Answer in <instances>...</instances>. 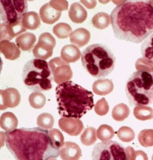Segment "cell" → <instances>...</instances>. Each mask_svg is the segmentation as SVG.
Instances as JSON below:
<instances>
[{"label":"cell","instance_id":"cell-12","mask_svg":"<svg viewBox=\"0 0 153 160\" xmlns=\"http://www.w3.org/2000/svg\"><path fill=\"white\" fill-rule=\"evenodd\" d=\"M58 125L61 130L72 136L79 135L84 128L82 121L74 118L63 117L59 119Z\"/></svg>","mask_w":153,"mask_h":160},{"label":"cell","instance_id":"cell-18","mask_svg":"<svg viewBox=\"0 0 153 160\" xmlns=\"http://www.w3.org/2000/svg\"><path fill=\"white\" fill-rule=\"evenodd\" d=\"M68 15L73 22L75 23H82L86 20L88 16L86 10L81 4L75 2L71 4Z\"/></svg>","mask_w":153,"mask_h":160},{"label":"cell","instance_id":"cell-1","mask_svg":"<svg viewBox=\"0 0 153 160\" xmlns=\"http://www.w3.org/2000/svg\"><path fill=\"white\" fill-rule=\"evenodd\" d=\"M115 38L140 43L153 33V6L150 1H126L111 13Z\"/></svg>","mask_w":153,"mask_h":160},{"label":"cell","instance_id":"cell-26","mask_svg":"<svg viewBox=\"0 0 153 160\" xmlns=\"http://www.w3.org/2000/svg\"><path fill=\"white\" fill-rule=\"evenodd\" d=\"M130 111L128 106L124 103H120L113 108L112 116L116 121L121 122L129 115Z\"/></svg>","mask_w":153,"mask_h":160},{"label":"cell","instance_id":"cell-14","mask_svg":"<svg viewBox=\"0 0 153 160\" xmlns=\"http://www.w3.org/2000/svg\"><path fill=\"white\" fill-rule=\"evenodd\" d=\"M60 157L64 160H78L82 157V151L75 142L67 141L60 148Z\"/></svg>","mask_w":153,"mask_h":160},{"label":"cell","instance_id":"cell-31","mask_svg":"<svg viewBox=\"0 0 153 160\" xmlns=\"http://www.w3.org/2000/svg\"><path fill=\"white\" fill-rule=\"evenodd\" d=\"M30 105L35 109H41L45 106L46 98L43 94L39 92L32 93L29 98Z\"/></svg>","mask_w":153,"mask_h":160},{"label":"cell","instance_id":"cell-27","mask_svg":"<svg viewBox=\"0 0 153 160\" xmlns=\"http://www.w3.org/2000/svg\"><path fill=\"white\" fill-rule=\"evenodd\" d=\"M97 131L92 127L86 128L81 136V142L84 145L91 146L94 145L96 142Z\"/></svg>","mask_w":153,"mask_h":160},{"label":"cell","instance_id":"cell-13","mask_svg":"<svg viewBox=\"0 0 153 160\" xmlns=\"http://www.w3.org/2000/svg\"><path fill=\"white\" fill-rule=\"evenodd\" d=\"M1 41H11L17 36L21 34L27 29L23 25L22 20L14 23L1 24Z\"/></svg>","mask_w":153,"mask_h":160},{"label":"cell","instance_id":"cell-9","mask_svg":"<svg viewBox=\"0 0 153 160\" xmlns=\"http://www.w3.org/2000/svg\"><path fill=\"white\" fill-rule=\"evenodd\" d=\"M53 79L60 85L69 81L73 77V72L69 63L60 57H56L48 62Z\"/></svg>","mask_w":153,"mask_h":160},{"label":"cell","instance_id":"cell-28","mask_svg":"<svg viewBox=\"0 0 153 160\" xmlns=\"http://www.w3.org/2000/svg\"><path fill=\"white\" fill-rule=\"evenodd\" d=\"M71 26L65 22L57 24L53 28V32L57 37L61 39L68 38L72 32Z\"/></svg>","mask_w":153,"mask_h":160},{"label":"cell","instance_id":"cell-25","mask_svg":"<svg viewBox=\"0 0 153 160\" xmlns=\"http://www.w3.org/2000/svg\"><path fill=\"white\" fill-rule=\"evenodd\" d=\"M111 17L107 13L103 12L97 13L92 19V22L94 27L100 30H103L108 28L111 22Z\"/></svg>","mask_w":153,"mask_h":160},{"label":"cell","instance_id":"cell-16","mask_svg":"<svg viewBox=\"0 0 153 160\" xmlns=\"http://www.w3.org/2000/svg\"><path fill=\"white\" fill-rule=\"evenodd\" d=\"M91 36L89 31L85 28H79L71 32L70 35V41L76 46L82 48L89 42Z\"/></svg>","mask_w":153,"mask_h":160},{"label":"cell","instance_id":"cell-6","mask_svg":"<svg viewBox=\"0 0 153 160\" xmlns=\"http://www.w3.org/2000/svg\"><path fill=\"white\" fill-rule=\"evenodd\" d=\"M24 83L31 91H46L52 88V76L48 62L35 58L29 61L22 72Z\"/></svg>","mask_w":153,"mask_h":160},{"label":"cell","instance_id":"cell-7","mask_svg":"<svg viewBox=\"0 0 153 160\" xmlns=\"http://www.w3.org/2000/svg\"><path fill=\"white\" fill-rule=\"evenodd\" d=\"M93 160H127L125 148L116 141H107L98 143L93 149Z\"/></svg>","mask_w":153,"mask_h":160},{"label":"cell","instance_id":"cell-20","mask_svg":"<svg viewBox=\"0 0 153 160\" xmlns=\"http://www.w3.org/2000/svg\"><path fill=\"white\" fill-rule=\"evenodd\" d=\"M114 85L111 80L100 79L97 80L92 85V90L94 93L100 96L108 95L112 92Z\"/></svg>","mask_w":153,"mask_h":160},{"label":"cell","instance_id":"cell-34","mask_svg":"<svg viewBox=\"0 0 153 160\" xmlns=\"http://www.w3.org/2000/svg\"><path fill=\"white\" fill-rule=\"evenodd\" d=\"M48 133L51 142L55 148H59L63 145L64 137L59 129L52 128L48 131Z\"/></svg>","mask_w":153,"mask_h":160},{"label":"cell","instance_id":"cell-30","mask_svg":"<svg viewBox=\"0 0 153 160\" xmlns=\"http://www.w3.org/2000/svg\"><path fill=\"white\" fill-rule=\"evenodd\" d=\"M54 123V117L49 113H42L37 118V125L43 129H50L53 127Z\"/></svg>","mask_w":153,"mask_h":160},{"label":"cell","instance_id":"cell-38","mask_svg":"<svg viewBox=\"0 0 153 160\" xmlns=\"http://www.w3.org/2000/svg\"><path fill=\"white\" fill-rule=\"evenodd\" d=\"M127 160H135L136 151L132 147H128L125 148Z\"/></svg>","mask_w":153,"mask_h":160},{"label":"cell","instance_id":"cell-24","mask_svg":"<svg viewBox=\"0 0 153 160\" xmlns=\"http://www.w3.org/2000/svg\"><path fill=\"white\" fill-rule=\"evenodd\" d=\"M141 52L143 58L153 65V33L142 43Z\"/></svg>","mask_w":153,"mask_h":160},{"label":"cell","instance_id":"cell-23","mask_svg":"<svg viewBox=\"0 0 153 160\" xmlns=\"http://www.w3.org/2000/svg\"><path fill=\"white\" fill-rule=\"evenodd\" d=\"M23 25L26 29L35 30L41 25V19L38 13L30 11L24 14L22 18Z\"/></svg>","mask_w":153,"mask_h":160},{"label":"cell","instance_id":"cell-32","mask_svg":"<svg viewBox=\"0 0 153 160\" xmlns=\"http://www.w3.org/2000/svg\"><path fill=\"white\" fill-rule=\"evenodd\" d=\"M114 135V129L108 125H101L97 130V138L101 141H109L113 138Z\"/></svg>","mask_w":153,"mask_h":160},{"label":"cell","instance_id":"cell-5","mask_svg":"<svg viewBox=\"0 0 153 160\" xmlns=\"http://www.w3.org/2000/svg\"><path fill=\"white\" fill-rule=\"evenodd\" d=\"M125 91L131 106H147L153 102V77L145 70L133 73L126 83Z\"/></svg>","mask_w":153,"mask_h":160},{"label":"cell","instance_id":"cell-17","mask_svg":"<svg viewBox=\"0 0 153 160\" xmlns=\"http://www.w3.org/2000/svg\"><path fill=\"white\" fill-rule=\"evenodd\" d=\"M0 51L5 58L11 61L18 59L21 55V51L18 46L7 40L1 41Z\"/></svg>","mask_w":153,"mask_h":160},{"label":"cell","instance_id":"cell-33","mask_svg":"<svg viewBox=\"0 0 153 160\" xmlns=\"http://www.w3.org/2000/svg\"><path fill=\"white\" fill-rule=\"evenodd\" d=\"M117 136L123 142H129L135 138V133L132 128L127 126H123L117 132Z\"/></svg>","mask_w":153,"mask_h":160},{"label":"cell","instance_id":"cell-2","mask_svg":"<svg viewBox=\"0 0 153 160\" xmlns=\"http://www.w3.org/2000/svg\"><path fill=\"white\" fill-rule=\"evenodd\" d=\"M5 135L7 148L17 160H55L60 155L46 130L21 128Z\"/></svg>","mask_w":153,"mask_h":160},{"label":"cell","instance_id":"cell-37","mask_svg":"<svg viewBox=\"0 0 153 160\" xmlns=\"http://www.w3.org/2000/svg\"><path fill=\"white\" fill-rule=\"evenodd\" d=\"M48 2L53 8L61 12L68 8V2L66 1H51Z\"/></svg>","mask_w":153,"mask_h":160},{"label":"cell","instance_id":"cell-35","mask_svg":"<svg viewBox=\"0 0 153 160\" xmlns=\"http://www.w3.org/2000/svg\"><path fill=\"white\" fill-rule=\"evenodd\" d=\"M138 139L140 143L143 146L147 147L152 145L153 144V130H142L139 134Z\"/></svg>","mask_w":153,"mask_h":160},{"label":"cell","instance_id":"cell-36","mask_svg":"<svg viewBox=\"0 0 153 160\" xmlns=\"http://www.w3.org/2000/svg\"><path fill=\"white\" fill-rule=\"evenodd\" d=\"M109 109V105L105 98H103L97 101L94 106V111L99 116L106 115Z\"/></svg>","mask_w":153,"mask_h":160},{"label":"cell","instance_id":"cell-15","mask_svg":"<svg viewBox=\"0 0 153 160\" xmlns=\"http://www.w3.org/2000/svg\"><path fill=\"white\" fill-rule=\"evenodd\" d=\"M61 12L51 7L48 2L43 5L40 10L41 19L48 24H53L58 21L61 18Z\"/></svg>","mask_w":153,"mask_h":160},{"label":"cell","instance_id":"cell-19","mask_svg":"<svg viewBox=\"0 0 153 160\" xmlns=\"http://www.w3.org/2000/svg\"><path fill=\"white\" fill-rule=\"evenodd\" d=\"M36 41L35 35L30 32L21 34L15 39L17 46L23 51H30L35 45Z\"/></svg>","mask_w":153,"mask_h":160},{"label":"cell","instance_id":"cell-21","mask_svg":"<svg viewBox=\"0 0 153 160\" xmlns=\"http://www.w3.org/2000/svg\"><path fill=\"white\" fill-rule=\"evenodd\" d=\"M81 55L79 48L74 45H65L61 51V58L68 63L76 62L79 59Z\"/></svg>","mask_w":153,"mask_h":160},{"label":"cell","instance_id":"cell-10","mask_svg":"<svg viewBox=\"0 0 153 160\" xmlns=\"http://www.w3.org/2000/svg\"><path fill=\"white\" fill-rule=\"evenodd\" d=\"M55 45V38L50 33H42L39 37L38 42L33 50L34 56L38 59H48L52 56Z\"/></svg>","mask_w":153,"mask_h":160},{"label":"cell","instance_id":"cell-4","mask_svg":"<svg viewBox=\"0 0 153 160\" xmlns=\"http://www.w3.org/2000/svg\"><path fill=\"white\" fill-rule=\"evenodd\" d=\"M81 62L83 68L93 78H105L115 68L116 58L112 50L103 44H92L83 51Z\"/></svg>","mask_w":153,"mask_h":160},{"label":"cell","instance_id":"cell-22","mask_svg":"<svg viewBox=\"0 0 153 160\" xmlns=\"http://www.w3.org/2000/svg\"><path fill=\"white\" fill-rule=\"evenodd\" d=\"M18 125V120L13 113L7 112L3 113L0 118V125L2 129L7 132H10L16 129Z\"/></svg>","mask_w":153,"mask_h":160},{"label":"cell","instance_id":"cell-3","mask_svg":"<svg viewBox=\"0 0 153 160\" xmlns=\"http://www.w3.org/2000/svg\"><path fill=\"white\" fill-rule=\"evenodd\" d=\"M55 92L61 117L80 118L94 106L92 92L72 81L60 84Z\"/></svg>","mask_w":153,"mask_h":160},{"label":"cell","instance_id":"cell-39","mask_svg":"<svg viewBox=\"0 0 153 160\" xmlns=\"http://www.w3.org/2000/svg\"><path fill=\"white\" fill-rule=\"evenodd\" d=\"M152 76H153V73H152Z\"/></svg>","mask_w":153,"mask_h":160},{"label":"cell","instance_id":"cell-8","mask_svg":"<svg viewBox=\"0 0 153 160\" xmlns=\"http://www.w3.org/2000/svg\"><path fill=\"white\" fill-rule=\"evenodd\" d=\"M1 19L3 22L13 24L22 20L27 13L28 4L24 0H1Z\"/></svg>","mask_w":153,"mask_h":160},{"label":"cell","instance_id":"cell-29","mask_svg":"<svg viewBox=\"0 0 153 160\" xmlns=\"http://www.w3.org/2000/svg\"><path fill=\"white\" fill-rule=\"evenodd\" d=\"M134 114L136 118L141 121L150 119L153 117L152 109L145 106L139 105L135 107L134 110Z\"/></svg>","mask_w":153,"mask_h":160},{"label":"cell","instance_id":"cell-11","mask_svg":"<svg viewBox=\"0 0 153 160\" xmlns=\"http://www.w3.org/2000/svg\"><path fill=\"white\" fill-rule=\"evenodd\" d=\"M1 94V110L14 108L21 102V96L19 91L14 88H8L0 90Z\"/></svg>","mask_w":153,"mask_h":160}]
</instances>
